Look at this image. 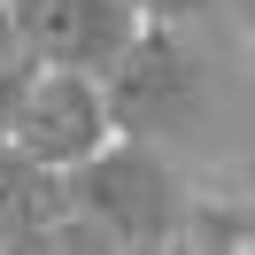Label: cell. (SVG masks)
Instances as JSON below:
<instances>
[{
	"mask_svg": "<svg viewBox=\"0 0 255 255\" xmlns=\"http://www.w3.org/2000/svg\"><path fill=\"white\" fill-rule=\"evenodd\" d=\"M70 186V209H78V224H93L101 240H131V248H147V240H170L178 224H186V193H178L170 162L155 155L147 139H109L101 155H85L78 170H62Z\"/></svg>",
	"mask_w": 255,
	"mask_h": 255,
	"instance_id": "cell-1",
	"label": "cell"
},
{
	"mask_svg": "<svg viewBox=\"0 0 255 255\" xmlns=\"http://www.w3.org/2000/svg\"><path fill=\"white\" fill-rule=\"evenodd\" d=\"M109 139H116L109 85H101V70H70V62H39L16 116H8V131H0V147L39 162V170H78Z\"/></svg>",
	"mask_w": 255,
	"mask_h": 255,
	"instance_id": "cell-2",
	"label": "cell"
},
{
	"mask_svg": "<svg viewBox=\"0 0 255 255\" xmlns=\"http://www.w3.org/2000/svg\"><path fill=\"white\" fill-rule=\"evenodd\" d=\"M101 85H109L116 131L155 139V131H170L178 116H186V101H193V62H186V47L170 39V23H139V39L101 70Z\"/></svg>",
	"mask_w": 255,
	"mask_h": 255,
	"instance_id": "cell-3",
	"label": "cell"
},
{
	"mask_svg": "<svg viewBox=\"0 0 255 255\" xmlns=\"http://www.w3.org/2000/svg\"><path fill=\"white\" fill-rule=\"evenodd\" d=\"M8 8L23 23V47L70 70H109L139 39V0H8Z\"/></svg>",
	"mask_w": 255,
	"mask_h": 255,
	"instance_id": "cell-4",
	"label": "cell"
},
{
	"mask_svg": "<svg viewBox=\"0 0 255 255\" xmlns=\"http://www.w3.org/2000/svg\"><path fill=\"white\" fill-rule=\"evenodd\" d=\"M16 54H23V23H16V8L0 0V62H16Z\"/></svg>",
	"mask_w": 255,
	"mask_h": 255,
	"instance_id": "cell-5",
	"label": "cell"
},
{
	"mask_svg": "<svg viewBox=\"0 0 255 255\" xmlns=\"http://www.w3.org/2000/svg\"><path fill=\"white\" fill-rule=\"evenodd\" d=\"M193 8H201V0H139L147 23H178V16H193Z\"/></svg>",
	"mask_w": 255,
	"mask_h": 255,
	"instance_id": "cell-6",
	"label": "cell"
}]
</instances>
